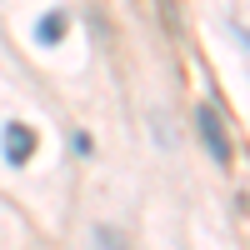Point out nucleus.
Here are the masks:
<instances>
[{
    "label": "nucleus",
    "mask_w": 250,
    "mask_h": 250,
    "mask_svg": "<svg viewBox=\"0 0 250 250\" xmlns=\"http://www.w3.org/2000/svg\"><path fill=\"white\" fill-rule=\"evenodd\" d=\"M195 125H200V135H205V150H210L220 165H230V135H225L215 105H195Z\"/></svg>",
    "instance_id": "1"
},
{
    "label": "nucleus",
    "mask_w": 250,
    "mask_h": 250,
    "mask_svg": "<svg viewBox=\"0 0 250 250\" xmlns=\"http://www.w3.org/2000/svg\"><path fill=\"white\" fill-rule=\"evenodd\" d=\"M0 145H5V160L10 165H25L35 155V130H30L25 120H10L5 130H0Z\"/></svg>",
    "instance_id": "2"
},
{
    "label": "nucleus",
    "mask_w": 250,
    "mask_h": 250,
    "mask_svg": "<svg viewBox=\"0 0 250 250\" xmlns=\"http://www.w3.org/2000/svg\"><path fill=\"white\" fill-rule=\"evenodd\" d=\"M65 30H70L65 10H45V15H40V25H35V40H40V45H60Z\"/></svg>",
    "instance_id": "3"
},
{
    "label": "nucleus",
    "mask_w": 250,
    "mask_h": 250,
    "mask_svg": "<svg viewBox=\"0 0 250 250\" xmlns=\"http://www.w3.org/2000/svg\"><path fill=\"white\" fill-rule=\"evenodd\" d=\"M95 250H120V235L110 225H95Z\"/></svg>",
    "instance_id": "4"
},
{
    "label": "nucleus",
    "mask_w": 250,
    "mask_h": 250,
    "mask_svg": "<svg viewBox=\"0 0 250 250\" xmlns=\"http://www.w3.org/2000/svg\"><path fill=\"white\" fill-rule=\"evenodd\" d=\"M90 150H95V140H90L85 130H75V155H90Z\"/></svg>",
    "instance_id": "5"
}]
</instances>
